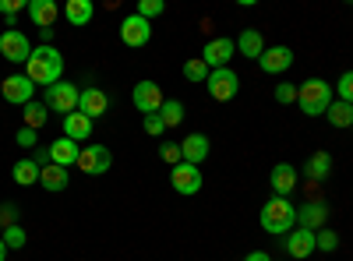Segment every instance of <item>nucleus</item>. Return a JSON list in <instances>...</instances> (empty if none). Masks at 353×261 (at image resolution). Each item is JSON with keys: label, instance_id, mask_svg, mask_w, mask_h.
Masks as SVG:
<instances>
[{"label": "nucleus", "instance_id": "11", "mask_svg": "<svg viewBox=\"0 0 353 261\" xmlns=\"http://www.w3.org/2000/svg\"><path fill=\"white\" fill-rule=\"evenodd\" d=\"M149 39H152V21H145L141 14H128L121 21V43L124 46L138 50V46H145Z\"/></svg>", "mask_w": 353, "mask_h": 261}, {"label": "nucleus", "instance_id": "44", "mask_svg": "<svg viewBox=\"0 0 353 261\" xmlns=\"http://www.w3.org/2000/svg\"><path fill=\"white\" fill-rule=\"evenodd\" d=\"M0 81H4V78H0Z\"/></svg>", "mask_w": 353, "mask_h": 261}, {"label": "nucleus", "instance_id": "2", "mask_svg": "<svg viewBox=\"0 0 353 261\" xmlns=\"http://www.w3.org/2000/svg\"><path fill=\"white\" fill-rule=\"evenodd\" d=\"M297 106L304 117H325V109L332 106V85L325 78H307L297 85Z\"/></svg>", "mask_w": 353, "mask_h": 261}, {"label": "nucleus", "instance_id": "17", "mask_svg": "<svg viewBox=\"0 0 353 261\" xmlns=\"http://www.w3.org/2000/svg\"><path fill=\"white\" fill-rule=\"evenodd\" d=\"M297 180H301V173L293 169L290 163H276V166H272V173H269V184H272L276 198H290V194H293V187H297Z\"/></svg>", "mask_w": 353, "mask_h": 261}, {"label": "nucleus", "instance_id": "1", "mask_svg": "<svg viewBox=\"0 0 353 261\" xmlns=\"http://www.w3.org/2000/svg\"><path fill=\"white\" fill-rule=\"evenodd\" d=\"M25 74L32 78V85H46V89L64 81V53L53 46H36L25 64Z\"/></svg>", "mask_w": 353, "mask_h": 261}, {"label": "nucleus", "instance_id": "41", "mask_svg": "<svg viewBox=\"0 0 353 261\" xmlns=\"http://www.w3.org/2000/svg\"><path fill=\"white\" fill-rule=\"evenodd\" d=\"M32 163L39 166V169H46L53 159H50V145H39V149H36V156H32Z\"/></svg>", "mask_w": 353, "mask_h": 261}, {"label": "nucleus", "instance_id": "24", "mask_svg": "<svg viewBox=\"0 0 353 261\" xmlns=\"http://www.w3.org/2000/svg\"><path fill=\"white\" fill-rule=\"evenodd\" d=\"M39 184L46 187V191H68V184H71V177H68V169H61V166H46V169H39Z\"/></svg>", "mask_w": 353, "mask_h": 261}, {"label": "nucleus", "instance_id": "22", "mask_svg": "<svg viewBox=\"0 0 353 261\" xmlns=\"http://www.w3.org/2000/svg\"><path fill=\"white\" fill-rule=\"evenodd\" d=\"M64 138H71V141H88L92 138V121L85 117V113H68L64 117Z\"/></svg>", "mask_w": 353, "mask_h": 261}, {"label": "nucleus", "instance_id": "12", "mask_svg": "<svg viewBox=\"0 0 353 261\" xmlns=\"http://www.w3.org/2000/svg\"><path fill=\"white\" fill-rule=\"evenodd\" d=\"M283 247H286V254H290V258H297V261H304V258H311V254L318 251L314 233H311V229H304V226L290 229V233L283 237Z\"/></svg>", "mask_w": 353, "mask_h": 261}, {"label": "nucleus", "instance_id": "30", "mask_svg": "<svg viewBox=\"0 0 353 261\" xmlns=\"http://www.w3.org/2000/svg\"><path fill=\"white\" fill-rule=\"evenodd\" d=\"M184 78L188 81H209V67H205V61H201V56H191V61L184 64Z\"/></svg>", "mask_w": 353, "mask_h": 261}, {"label": "nucleus", "instance_id": "26", "mask_svg": "<svg viewBox=\"0 0 353 261\" xmlns=\"http://www.w3.org/2000/svg\"><path fill=\"white\" fill-rule=\"evenodd\" d=\"M11 177H14L18 187H32V184H39V166L32 159H18L14 169H11Z\"/></svg>", "mask_w": 353, "mask_h": 261}, {"label": "nucleus", "instance_id": "15", "mask_svg": "<svg viewBox=\"0 0 353 261\" xmlns=\"http://www.w3.org/2000/svg\"><path fill=\"white\" fill-rule=\"evenodd\" d=\"M258 64H261L265 74H283V71L293 67V50H290V46H265V53H261Z\"/></svg>", "mask_w": 353, "mask_h": 261}, {"label": "nucleus", "instance_id": "27", "mask_svg": "<svg viewBox=\"0 0 353 261\" xmlns=\"http://www.w3.org/2000/svg\"><path fill=\"white\" fill-rule=\"evenodd\" d=\"M325 117L332 127H353V106L343 103V99H332V106L325 109Z\"/></svg>", "mask_w": 353, "mask_h": 261}, {"label": "nucleus", "instance_id": "21", "mask_svg": "<svg viewBox=\"0 0 353 261\" xmlns=\"http://www.w3.org/2000/svg\"><path fill=\"white\" fill-rule=\"evenodd\" d=\"M96 8H92V0H68L64 4V21L74 25V28H85L88 21H92Z\"/></svg>", "mask_w": 353, "mask_h": 261}, {"label": "nucleus", "instance_id": "31", "mask_svg": "<svg viewBox=\"0 0 353 261\" xmlns=\"http://www.w3.org/2000/svg\"><path fill=\"white\" fill-rule=\"evenodd\" d=\"M314 244H318V251H325V254H332L336 247H339V233H336V229H318V233H314Z\"/></svg>", "mask_w": 353, "mask_h": 261}, {"label": "nucleus", "instance_id": "32", "mask_svg": "<svg viewBox=\"0 0 353 261\" xmlns=\"http://www.w3.org/2000/svg\"><path fill=\"white\" fill-rule=\"evenodd\" d=\"M4 244H8V251H21V247L28 244L25 229H21V226H4Z\"/></svg>", "mask_w": 353, "mask_h": 261}, {"label": "nucleus", "instance_id": "20", "mask_svg": "<svg viewBox=\"0 0 353 261\" xmlns=\"http://www.w3.org/2000/svg\"><path fill=\"white\" fill-rule=\"evenodd\" d=\"M28 18L39 28H53V21L61 18V4H57V0H32V4H28Z\"/></svg>", "mask_w": 353, "mask_h": 261}, {"label": "nucleus", "instance_id": "9", "mask_svg": "<svg viewBox=\"0 0 353 261\" xmlns=\"http://www.w3.org/2000/svg\"><path fill=\"white\" fill-rule=\"evenodd\" d=\"M0 96H4L8 103H14V106H28L32 96H36V85H32L28 74H8L4 81H0Z\"/></svg>", "mask_w": 353, "mask_h": 261}, {"label": "nucleus", "instance_id": "43", "mask_svg": "<svg viewBox=\"0 0 353 261\" xmlns=\"http://www.w3.org/2000/svg\"><path fill=\"white\" fill-rule=\"evenodd\" d=\"M0 261H8V244H4V237H0Z\"/></svg>", "mask_w": 353, "mask_h": 261}, {"label": "nucleus", "instance_id": "34", "mask_svg": "<svg viewBox=\"0 0 353 261\" xmlns=\"http://www.w3.org/2000/svg\"><path fill=\"white\" fill-rule=\"evenodd\" d=\"M159 159H163V163H170V166L184 163V156H181V145H176V141H163V145H159Z\"/></svg>", "mask_w": 353, "mask_h": 261}, {"label": "nucleus", "instance_id": "39", "mask_svg": "<svg viewBox=\"0 0 353 261\" xmlns=\"http://www.w3.org/2000/svg\"><path fill=\"white\" fill-rule=\"evenodd\" d=\"M14 141L21 145V149H39V138H36V131H32V127H21V131L14 134Z\"/></svg>", "mask_w": 353, "mask_h": 261}, {"label": "nucleus", "instance_id": "7", "mask_svg": "<svg viewBox=\"0 0 353 261\" xmlns=\"http://www.w3.org/2000/svg\"><path fill=\"white\" fill-rule=\"evenodd\" d=\"M110 166H113V152L106 145H85L81 156H78V169L88 173V177H103Z\"/></svg>", "mask_w": 353, "mask_h": 261}, {"label": "nucleus", "instance_id": "5", "mask_svg": "<svg viewBox=\"0 0 353 261\" xmlns=\"http://www.w3.org/2000/svg\"><path fill=\"white\" fill-rule=\"evenodd\" d=\"M78 96H81V89H74V85H68V81H57V85H50L46 89V109H53V113H78Z\"/></svg>", "mask_w": 353, "mask_h": 261}, {"label": "nucleus", "instance_id": "29", "mask_svg": "<svg viewBox=\"0 0 353 261\" xmlns=\"http://www.w3.org/2000/svg\"><path fill=\"white\" fill-rule=\"evenodd\" d=\"M159 117H163L166 127H176V124L184 121V103H181V99H166L163 109H159Z\"/></svg>", "mask_w": 353, "mask_h": 261}, {"label": "nucleus", "instance_id": "14", "mask_svg": "<svg viewBox=\"0 0 353 261\" xmlns=\"http://www.w3.org/2000/svg\"><path fill=\"white\" fill-rule=\"evenodd\" d=\"M106 109H110V96H106L103 89H96V85L81 89V96H78V113H85L88 121H96V117H103Z\"/></svg>", "mask_w": 353, "mask_h": 261}, {"label": "nucleus", "instance_id": "40", "mask_svg": "<svg viewBox=\"0 0 353 261\" xmlns=\"http://www.w3.org/2000/svg\"><path fill=\"white\" fill-rule=\"evenodd\" d=\"M0 226H18V209H14V205L0 209Z\"/></svg>", "mask_w": 353, "mask_h": 261}, {"label": "nucleus", "instance_id": "25", "mask_svg": "<svg viewBox=\"0 0 353 261\" xmlns=\"http://www.w3.org/2000/svg\"><path fill=\"white\" fill-rule=\"evenodd\" d=\"M304 173H307V180H325L329 173H332V156L329 152H314L304 163Z\"/></svg>", "mask_w": 353, "mask_h": 261}, {"label": "nucleus", "instance_id": "19", "mask_svg": "<svg viewBox=\"0 0 353 261\" xmlns=\"http://www.w3.org/2000/svg\"><path fill=\"white\" fill-rule=\"evenodd\" d=\"M209 152H212V145H209V138H205V134H188L181 141V156L191 166H201L205 159H209Z\"/></svg>", "mask_w": 353, "mask_h": 261}, {"label": "nucleus", "instance_id": "18", "mask_svg": "<svg viewBox=\"0 0 353 261\" xmlns=\"http://www.w3.org/2000/svg\"><path fill=\"white\" fill-rule=\"evenodd\" d=\"M325 222H329V205L325 201H307L304 209H297V226L311 229V233L325 229Z\"/></svg>", "mask_w": 353, "mask_h": 261}, {"label": "nucleus", "instance_id": "8", "mask_svg": "<svg viewBox=\"0 0 353 261\" xmlns=\"http://www.w3.org/2000/svg\"><path fill=\"white\" fill-rule=\"evenodd\" d=\"M0 53L8 56V64H28L32 43H28V36L18 32V28H4V36H0Z\"/></svg>", "mask_w": 353, "mask_h": 261}, {"label": "nucleus", "instance_id": "16", "mask_svg": "<svg viewBox=\"0 0 353 261\" xmlns=\"http://www.w3.org/2000/svg\"><path fill=\"white\" fill-rule=\"evenodd\" d=\"M78 156H81V145L78 141H71V138H57V141H50V159H53V166H61V169H71V166H78Z\"/></svg>", "mask_w": 353, "mask_h": 261}, {"label": "nucleus", "instance_id": "42", "mask_svg": "<svg viewBox=\"0 0 353 261\" xmlns=\"http://www.w3.org/2000/svg\"><path fill=\"white\" fill-rule=\"evenodd\" d=\"M244 261H272L265 251H251V254H244Z\"/></svg>", "mask_w": 353, "mask_h": 261}, {"label": "nucleus", "instance_id": "23", "mask_svg": "<svg viewBox=\"0 0 353 261\" xmlns=\"http://www.w3.org/2000/svg\"><path fill=\"white\" fill-rule=\"evenodd\" d=\"M237 50H241V56H248V61H261V53H265V39H261L258 28H244L241 39H237Z\"/></svg>", "mask_w": 353, "mask_h": 261}, {"label": "nucleus", "instance_id": "38", "mask_svg": "<svg viewBox=\"0 0 353 261\" xmlns=\"http://www.w3.org/2000/svg\"><path fill=\"white\" fill-rule=\"evenodd\" d=\"M276 103H279V106L297 103V85H276Z\"/></svg>", "mask_w": 353, "mask_h": 261}, {"label": "nucleus", "instance_id": "6", "mask_svg": "<svg viewBox=\"0 0 353 261\" xmlns=\"http://www.w3.org/2000/svg\"><path fill=\"white\" fill-rule=\"evenodd\" d=\"M131 103H134L138 113H145V117H149V113H159V109H163L166 99H163V89H159V85L145 78V81H138L134 89H131Z\"/></svg>", "mask_w": 353, "mask_h": 261}, {"label": "nucleus", "instance_id": "13", "mask_svg": "<svg viewBox=\"0 0 353 261\" xmlns=\"http://www.w3.org/2000/svg\"><path fill=\"white\" fill-rule=\"evenodd\" d=\"M233 39H209L205 43V53H201V61H205V67L209 71H219V67H230V61H233Z\"/></svg>", "mask_w": 353, "mask_h": 261}, {"label": "nucleus", "instance_id": "36", "mask_svg": "<svg viewBox=\"0 0 353 261\" xmlns=\"http://www.w3.org/2000/svg\"><path fill=\"white\" fill-rule=\"evenodd\" d=\"M141 127H145V134H152V138L166 134V124H163V117H159V113H149V117L141 121Z\"/></svg>", "mask_w": 353, "mask_h": 261}, {"label": "nucleus", "instance_id": "3", "mask_svg": "<svg viewBox=\"0 0 353 261\" xmlns=\"http://www.w3.org/2000/svg\"><path fill=\"white\" fill-rule=\"evenodd\" d=\"M261 226L272 237H286L290 229H297V209L290 205V198H269L261 205Z\"/></svg>", "mask_w": 353, "mask_h": 261}, {"label": "nucleus", "instance_id": "28", "mask_svg": "<svg viewBox=\"0 0 353 261\" xmlns=\"http://www.w3.org/2000/svg\"><path fill=\"white\" fill-rule=\"evenodd\" d=\"M21 117H25V124H21V127H32V131H39V127L46 124V117H50V109H46V103H28Z\"/></svg>", "mask_w": 353, "mask_h": 261}, {"label": "nucleus", "instance_id": "33", "mask_svg": "<svg viewBox=\"0 0 353 261\" xmlns=\"http://www.w3.org/2000/svg\"><path fill=\"white\" fill-rule=\"evenodd\" d=\"M163 11H166L163 0H138V11H134V14H141L145 21H152V18H159Z\"/></svg>", "mask_w": 353, "mask_h": 261}, {"label": "nucleus", "instance_id": "35", "mask_svg": "<svg viewBox=\"0 0 353 261\" xmlns=\"http://www.w3.org/2000/svg\"><path fill=\"white\" fill-rule=\"evenodd\" d=\"M336 96H339L343 103H350V106H353V71H346V74L336 81Z\"/></svg>", "mask_w": 353, "mask_h": 261}, {"label": "nucleus", "instance_id": "4", "mask_svg": "<svg viewBox=\"0 0 353 261\" xmlns=\"http://www.w3.org/2000/svg\"><path fill=\"white\" fill-rule=\"evenodd\" d=\"M205 89L216 103H230L233 96L241 92V78L233 67H219V71H209V81H205Z\"/></svg>", "mask_w": 353, "mask_h": 261}, {"label": "nucleus", "instance_id": "10", "mask_svg": "<svg viewBox=\"0 0 353 261\" xmlns=\"http://www.w3.org/2000/svg\"><path fill=\"white\" fill-rule=\"evenodd\" d=\"M170 184H173L176 194H188V198H191V194L201 191L205 180H201V169H198V166H191V163H176V166L170 169Z\"/></svg>", "mask_w": 353, "mask_h": 261}, {"label": "nucleus", "instance_id": "37", "mask_svg": "<svg viewBox=\"0 0 353 261\" xmlns=\"http://www.w3.org/2000/svg\"><path fill=\"white\" fill-rule=\"evenodd\" d=\"M25 4L21 0H0V14L8 18V28H14V18H18V11H21Z\"/></svg>", "mask_w": 353, "mask_h": 261}]
</instances>
